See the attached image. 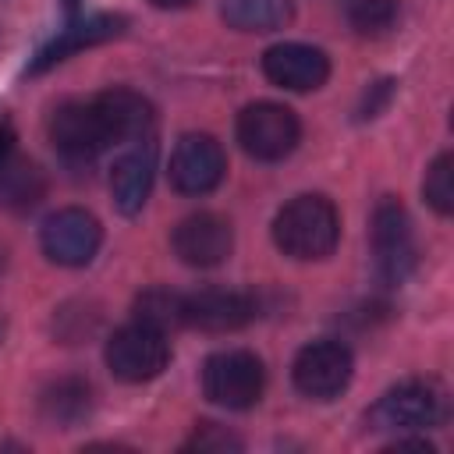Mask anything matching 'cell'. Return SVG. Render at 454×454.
<instances>
[{"label": "cell", "mask_w": 454, "mask_h": 454, "mask_svg": "<svg viewBox=\"0 0 454 454\" xmlns=\"http://www.w3.org/2000/svg\"><path fill=\"white\" fill-rule=\"evenodd\" d=\"M337 238H340V216L326 195H298L273 220L277 248L301 262L326 259L337 248Z\"/></svg>", "instance_id": "cell-1"}, {"label": "cell", "mask_w": 454, "mask_h": 454, "mask_svg": "<svg viewBox=\"0 0 454 454\" xmlns=\"http://www.w3.org/2000/svg\"><path fill=\"white\" fill-rule=\"evenodd\" d=\"M443 419H447V394L433 380H404L369 408V426L397 436L433 429Z\"/></svg>", "instance_id": "cell-2"}, {"label": "cell", "mask_w": 454, "mask_h": 454, "mask_svg": "<svg viewBox=\"0 0 454 454\" xmlns=\"http://www.w3.org/2000/svg\"><path fill=\"white\" fill-rule=\"evenodd\" d=\"M234 135H238L241 149L252 160L277 163V160H284V156H291L298 149V142H301V121H298V114L291 106L259 99V103H248L238 114Z\"/></svg>", "instance_id": "cell-3"}, {"label": "cell", "mask_w": 454, "mask_h": 454, "mask_svg": "<svg viewBox=\"0 0 454 454\" xmlns=\"http://www.w3.org/2000/svg\"><path fill=\"white\" fill-rule=\"evenodd\" d=\"M103 358H106V369L121 383H149L167 369L170 344H167L163 330L135 319V323H128V326L110 333Z\"/></svg>", "instance_id": "cell-4"}, {"label": "cell", "mask_w": 454, "mask_h": 454, "mask_svg": "<svg viewBox=\"0 0 454 454\" xmlns=\"http://www.w3.org/2000/svg\"><path fill=\"white\" fill-rule=\"evenodd\" d=\"M266 369L252 351H216L202 365V394L231 411H245L262 397Z\"/></svg>", "instance_id": "cell-5"}, {"label": "cell", "mask_w": 454, "mask_h": 454, "mask_svg": "<svg viewBox=\"0 0 454 454\" xmlns=\"http://www.w3.org/2000/svg\"><path fill=\"white\" fill-rule=\"evenodd\" d=\"M372 259H376V273L383 284L397 287L411 277L415 262H419V248H415V231L411 220L404 213V206L397 199H383L372 209Z\"/></svg>", "instance_id": "cell-6"}, {"label": "cell", "mask_w": 454, "mask_h": 454, "mask_svg": "<svg viewBox=\"0 0 454 454\" xmlns=\"http://www.w3.org/2000/svg\"><path fill=\"white\" fill-rule=\"evenodd\" d=\"M351 372H355V358L340 340H312L294 355V365H291V380L298 394L312 401L340 397L351 383Z\"/></svg>", "instance_id": "cell-7"}, {"label": "cell", "mask_w": 454, "mask_h": 454, "mask_svg": "<svg viewBox=\"0 0 454 454\" xmlns=\"http://www.w3.org/2000/svg\"><path fill=\"white\" fill-rule=\"evenodd\" d=\"M39 245H43V255L57 266H85L103 245V227L89 209L67 206L43 220Z\"/></svg>", "instance_id": "cell-8"}, {"label": "cell", "mask_w": 454, "mask_h": 454, "mask_svg": "<svg viewBox=\"0 0 454 454\" xmlns=\"http://www.w3.org/2000/svg\"><path fill=\"white\" fill-rule=\"evenodd\" d=\"M50 142L57 149V156L71 167H85L92 163L110 142L103 135V124L96 117L92 99H67L50 114Z\"/></svg>", "instance_id": "cell-9"}, {"label": "cell", "mask_w": 454, "mask_h": 454, "mask_svg": "<svg viewBox=\"0 0 454 454\" xmlns=\"http://www.w3.org/2000/svg\"><path fill=\"white\" fill-rule=\"evenodd\" d=\"M227 174L223 145L213 135L192 131L170 153V184L181 195H209Z\"/></svg>", "instance_id": "cell-10"}, {"label": "cell", "mask_w": 454, "mask_h": 454, "mask_svg": "<svg viewBox=\"0 0 454 454\" xmlns=\"http://www.w3.org/2000/svg\"><path fill=\"white\" fill-rule=\"evenodd\" d=\"M46 177L35 160L18 149V131L11 117H0V206L11 213H28L43 202Z\"/></svg>", "instance_id": "cell-11"}, {"label": "cell", "mask_w": 454, "mask_h": 454, "mask_svg": "<svg viewBox=\"0 0 454 454\" xmlns=\"http://www.w3.org/2000/svg\"><path fill=\"white\" fill-rule=\"evenodd\" d=\"M259 316V301L248 291L206 287L195 294H181V323L206 333H231L248 326Z\"/></svg>", "instance_id": "cell-12"}, {"label": "cell", "mask_w": 454, "mask_h": 454, "mask_svg": "<svg viewBox=\"0 0 454 454\" xmlns=\"http://www.w3.org/2000/svg\"><path fill=\"white\" fill-rule=\"evenodd\" d=\"M170 245H174V255L184 266L209 270V266H220L231 255L234 231L220 213H192L174 227Z\"/></svg>", "instance_id": "cell-13"}, {"label": "cell", "mask_w": 454, "mask_h": 454, "mask_svg": "<svg viewBox=\"0 0 454 454\" xmlns=\"http://www.w3.org/2000/svg\"><path fill=\"white\" fill-rule=\"evenodd\" d=\"M262 74L291 92H312L330 78V57L309 43H277L262 53Z\"/></svg>", "instance_id": "cell-14"}, {"label": "cell", "mask_w": 454, "mask_h": 454, "mask_svg": "<svg viewBox=\"0 0 454 454\" xmlns=\"http://www.w3.org/2000/svg\"><path fill=\"white\" fill-rule=\"evenodd\" d=\"M92 106H96V117L110 145L142 142L153 135V124H156L153 103L135 89H106L92 99Z\"/></svg>", "instance_id": "cell-15"}, {"label": "cell", "mask_w": 454, "mask_h": 454, "mask_svg": "<svg viewBox=\"0 0 454 454\" xmlns=\"http://www.w3.org/2000/svg\"><path fill=\"white\" fill-rule=\"evenodd\" d=\"M121 32H124V18L121 14H89V18H78V21L64 25L46 46H39L35 60L28 64V74H43L53 64L67 60L71 53H78L85 46H99V43L121 35Z\"/></svg>", "instance_id": "cell-16"}, {"label": "cell", "mask_w": 454, "mask_h": 454, "mask_svg": "<svg viewBox=\"0 0 454 454\" xmlns=\"http://www.w3.org/2000/svg\"><path fill=\"white\" fill-rule=\"evenodd\" d=\"M153 177H156V142L153 138H142L135 149H128L114 170H110V195H114V206L124 213V216H135L142 213V206L149 202V192H153Z\"/></svg>", "instance_id": "cell-17"}, {"label": "cell", "mask_w": 454, "mask_h": 454, "mask_svg": "<svg viewBox=\"0 0 454 454\" xmlns=\"http://www.w3.org/2000/svg\"><path fill=\"white\" fill-rule=\"evenodd\" d=\"M39 411L57 429H74L92 415V387L78 376H64L50 383L39 397Z\"/></svg>", "instance_id": "cell-18"}, {"label": "cell", "mask_w": 454, "mask_h": 454, "mask_svg": "<svg viewBox=\"0 0 454 454\" xmlns=\"http://www.w3.org/2000/svg\"><path fill=\"white\" fill-rule=\"evenodd\" d=\"M220 14L238 32H277L294 18V0H223Z\"/></svg>", "instance_id": "cell-19"}, {"label": "cell", "mask_w": 454, "mask_h": 454, "mask_svg": "<svg viewBox=\"0 0 454 454\" xmlns=\"http://www.w3.org/2000/svg\"><path fill=\"white\" fill-rule=\"evenodd\" d=\"M135 319L156 326V330H174V326H184L181 323V294L174 291H163V287H153L145 291L138 301H135Z\"/></svg>", "instance_id": "cell-20"}, {"label": "cell", "mask_w": 454, "mask_h": 454, "mask_svg": "<svg viewBox=\"0 0 454 454\" xmlns=\"http://www.w3.org/2000/svg\"><path fill=\"white\" fill-rule=\"evenodd\" d=\"M422 195H426V202L440 216H450L454 213V156L450 153H440L429 163L426 181H422Z\"/></svg>", "instance_id": "cell-21"}, {"label": "cell", "mask_w": 454, "mask_h": 454, "mask_svg": "<svg viewBox=\"0 0 454 454\" xmlns=\"http://www.w3.org/2000/svg\"><path fill=\"white\" fill-rule=\"evenodd\" d=\"M397 0H355L348 18H351V28L362 32V35H383L397 25Z\"/></svg>", "instance_id": "cell-22"}, {"label": "cell", "mask_w": 454, "mask_h": 454, "mask_svg": "<svg viewBox=\"0 0 454 454\" xmlns=\"http://www.w3.org/2000/svg\"><path fill=\"white\" fill-rule=\"evenodd\" d=\"M181 450H241V440L234 436V433H227V429H220L216 422H202L188 440H184V447Z\"/></svg>", "instance_id": "cell-23"}, {"label": "cell", "mask_w": 454, "mask_h": 454, "mask_svg": "<svg viewBox=\"0 0 454 454\" xmlns=\"http://www.w3.org/2000/svg\"><path fill=\"white\" fill-rule=\"evenodd\" d=\"M390 92H394V82H376V85H372V96H365V110H362V117H376V110L390 99Z\"/></svg>", "instance_id": "cell-24"}, {"label": "cell", "mask_w": 454, "mask_h": 454, "mask_svg": "<svg viewBox=\"0 0 454 454\" xmlns=\"http://www.w3.org/2000/svg\"><path fill=\"white\" fill-rule=\"evenodd\" d=\"M153 7H160V11H177V7H188L192 0H149Z\"/></svg>", "instance_id": "cell-25"}, {"label": "cell", "mask_w": 454, "mask_h": 454, "mask_svg": "<svg viewBox=\"0 0 454 454\" xmlns=\"http://www.w3.org/2000/svg\"><path fill=\"white\" fill-rule=\"evenodd\" d=\"M78 4H82V0H64V7H67V11H78Z\"/></svg>", "instance_id": "cell-26"}]
</instances>
